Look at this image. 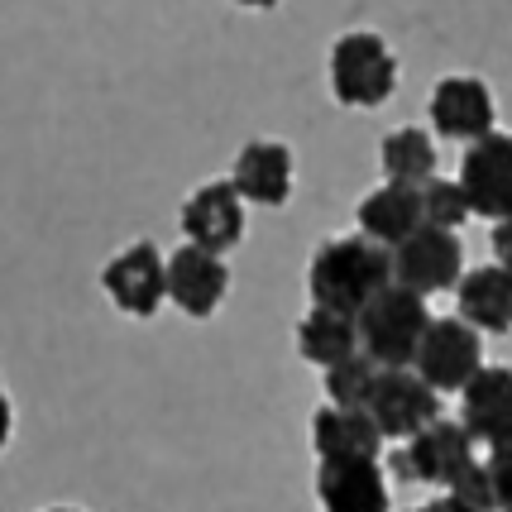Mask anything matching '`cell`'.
<instances>
[{
  "mask_svg": "<svg viewBox=\"0 0 512 512\" xmlns=\"http://www.w3.org/2000/svg\"><path fill=\"white\" fill-rule=\"evenodd\" d=\"M230 182L240 187L249 206L278 211L292 201V182H297V158L283 139H249L230 163Z\"/></svg>",
  "mask_w": 512,
  "mask_h": 512,
  "instance_id": "cell-13",
  "label": "cell"
},
{
  "mask_svg": "<svg viewBox=\"0 0 512 512\" xmlns=\"http://www.w3.org/2000/svg\"><path fill=\"white\" fill-rule=\"evenodd\" d=\"M355 225L369 240H379L388 249L402 245L417 225H426L422 187H412V182H383V187H374L369 197H359Z\"/></svg>",
  "mask_w": 512,
  "mask_h": 512,
  "instance_id": "cell-18",
  "label": "cell"
},
{
  "mask_svg": "<svg viewBox=\"0 0 512 512\" xmlns=\"http://www.w3.org/2000/svg\"><path fill=\"white\" fill-rule=\"evenodd\" d=\"M393 283V249L369 240L364 230L355 235H331L312 249L307 264V292L321 307L359 316L383 288Z\"/></svg>",
  "mask_w": 512,
  "mask_h": 512,
  "instance_id": "cell-1",
  "label": "cell"
},
{
  "mask_svg": "<svg viewBox=\"0 0 512 512\" xmlns=\"http://www.w3.org/2000/svg\"><path fill=\"white\" fill-rule=\"evenodd\" d=\"M426 115H431V130L441 134V139L474 144V139H484V134L493 130L498 106H493V91L484 77L455 72V77H441V82L431 87Z\"/></svg>",
  "mask_w": 512,
  "mask_h": 512,
  "instance_id": "cell-11",
  "label": "cell"
},
{
  "mask_svg": "<svg viewBox=\"0 0 512 512\" xmlns=\"http://www.w3.org/2000/svg\"><path fill=\"white\" fill-rule=\"evenodd\" d=\"M455 307L474 331L484 335H508L512 331V268L508 264H479L465 268L460 288H455Z\"/></svg>",
  "mask_w": 512,
  "mask_h": 512,
  "instance_id": "cell-17",
  "label": "cell"
},
{
  "mask_svg": "<svg viewBox=\"0 0 512 512\" xmlns=\"http://www.w3.org/2000/svg\"><path fill=\"white\" fill-rule=\"evenodd\" d=\"M292 340H297V355L307 359V364L331 369V364H340L345 355L359 350V316L312 302V312L297 321V335H292Z\"/></svg>",
  "mask_w": 512,
  "mask_h": 512,
  "instance_id": "cell-19",
  "label": "cell"
},
{
  "mask_svg": "<svg viewBox=\"0 0 512 512\" xmlns=\"http://www.w3.org/2000/svg\"><path fill=\"white\" fill-rule=\"evenodd\" d=\"M379 359L364 355V350H355V355H345L340 364H331V369H321L326 379H321V388H326V402H345V407H364L369 402V393H374V379H379Z\"/></svg>",
  "mask_w": 512,
  "mask_h": 512,
  "instance_id": "cell-21",
  "label": "cell"
},
{
  "mask_svg": "<svg viewBox=\"0 0 512 512\" xmlns=\"http://www.w3.org/2000/svg\"><path fill=\"white\" fill-rule=\"evenodd\" d=\"M235 5H245V10H273L278 0H235Z\"/></svg>",
  "mask_w": 512,
  "mask_h": 512,
  "instance_id": "cell-28",
  "label": "cell"
},
{
  "mask_svg": "<svg viewBox=\"0 0 512 512\" xmlns=\"http://www.w3.org/2000/svg\"><path fill=\"white\" fill-rule=\"evenodd\" d=\"M474 436L465 422L436 417L431 426H422L412 441H398V450L388 455V469L402 484H426V489H450L479 455H474Z\"/></svg>",
  "mask_w": 512,
  "mask_h": 512,
  "instance_id": "cell-4",
  "label": "cell"
},
{
  "mask_svg": "<svg viewBox=\"0 0 512 512\" xmlns=\"http://www.w3.org/2000/svg\"><path fill=\"white\" fill-rule=\"evenodd\" d=\"M316 503L321 512H388V474L379 460H321L316 465Z\"/></svg>",
  "mask_w": 512,
  "mask_h": 512,
  "instance_id": "cell-14",
  "label": "cell"
},
{
  "mask_svg": "<svg viewBox=\"0 0 512 512\" xmlns=\"http://www.w3.org/2000/svg\"><path fill=\"white\" fill-rule=\"evenodd\" d=\"M489 245H493V259L512 268V216L493 221V240H489Z\"/></svg>",
  "mask_w": 512,
  "mask_h": 512,
  "instance_id": "cell-25",
  "label": "cell"
},
{
  "mask_svg": "<svg viewBox=\"0 0 512 512\" xmlns=\"http://www.w3.org/2000/svg\"><path fill=\"white\" fill-rule=\"evenodd\" d=\"M479 335L484 331H474L465 316H436L412 369H417L441 398H446V393H460V388L484 369V340H479Z\"/></svg>",
  "mask_w": 512,
  "mask_h": 512,
  "instance_id": "cell-7",
  "label": "cell"
},
{
  "mask_svg": "<svg viewBox=\"0 0 512 512\" xmlns=\"http://www.w3.org/2000/svg\"><path fill=\"white\" fill-rule=\"evenodd\" d=\"M431 307H426L422 292L388 283V288L359 312V350L374 355L383 369H407L417 364L426 331H431Z\"/></svg>",
  "mask_w": 512,
  "mask_h": 512,
  "instance_id": "cell-2",
  "label": "cell"
},
{
  "mask_svg": "<svg viewBox=\"0 0 512 512\" xmlns=\"http://www.w3.org/2000/svg\"><path fill=\"white\" fill-rule=\"evenodd\" d=\"M326 72H331V96L350 111H374L398 91V58L374 29L340 34L331 44Z\"/></svg>",
  "mask_w": 512,
  "mask_h": 512,
  "instance_id": "cell-3",
  "label": "cell"
},
{
  "mask_svg": "<svg viewBox=\"0 0 512 512\" xmlns=\"http://www.w3.org/2000/svg\"><path fill=\"white\" fill-rule=\"evenodd\" d=\"M101 292L111 297V307L134 321H154L168 302V254L154 240H130L115 249L101 268Z\"/></svg>",
  "mask_w": 512,
  "mask_h": 512,
  "instance_id": "cell-5",
  "label": "cell"
},
{
  "mask_svg": "<svg viewBox=\"0 0 512 512\" xmlns=\"http://www.w3.org/2000/svg\"><path fill=\"white\" fill-rule=\"evenodd\" d=\"M388 436L369 417V407L321 402L312 412V450L316 460H383Z\"/></svg>",
  "mask_w": 512,
  "mask_h": 512,
  "instance_id": "cell-15",
  "label": "cell"
},
{
  "mask_svg": "<svg viewBox=\"0 0 512 512\" xmlns=\"http://www.w3.org/2000/svg\"><path fill=\"white\" fill-rule=\"evenodd\" d=\"M412 512H479V508H469L465 498H455V493H441V498H431V503H422Z\"/></svg>",
  "mask_w": 512,
  "mask_h": 512,
  "instance_id": "cell-27",
  "label": "cell"
},
{
  "mask_svg": "<svg viewBox=\"0 0 512 512\" xmlns=\"http://www.w3.org/2000/svg\"><path fill=\"white\" fill-rule=\"evenodd\" d=\"M44 512H87V508H72V503H53V508H44Z\"/></svg>",
  "mask_w": 512,
  "mask_h": 512,
  "instance_id": "cell-29",
  "label": "cell"
},
{
  "mask_svg": "<svg viewBox=\"0 0 512 512\" xmlns=\"http://www.w3.org/2000/svg\"><path fill=\"white\" fill-rule=\"evenodd\" d=\"M422 211H426V225H446V230H460V225L474 216V206H469V192L465 182L455 178H431L422 182Z\"/></svg>",
  "mask_w": 512,
  "mask_h": 512,
  "instance_id": "cell-22",
  "label": "cell"
},
{
  "mask_svg": "<svg viewBox=\"0 0 512 512\" xmlns=\"http://www.w3.org/2000/svg\"><path fill=\"white\" fill-rule=\"evenodd\" d=\"M489 479H493V498H498V512H512V436L508 441H493L489 446Z\"/></svg>",
  "mask_w": 512,
  "mask_h": 512,
  "instance_id": "cell-24",
  "label": "cell"
},
{
  "mask_svg": "<svg viewBox=\"0 0 512 512\" xmlns=\"http://www.w3.org/2000/svg\"><path fill=\"white\" fill-rule=\"evenodd\" d=\"M379 168L388 182H422L436 178V139L417 125H402V130H388L379 144Z\"/></svg>",
  "mask_w": 512,
  "mask_h": 512,
  "instance_id": "cell-20",
  "label": "cell"
},
{
  "mask_svg": "<svg viewBox=\"0 0 512 512\" xmlns=\"http://www.w3.org/2000/svg\"><path fill=\"white\" fill-rule=\"evenodd\" d=\"M10 436H15V402H10L5 383H0V450L10 446Z\"/></svg>",
  "mask_w": 512,
  "mask_h": 512,
  "instance_id": "cell-26",
  "label": "cell"
},
{
  "mask_svg": "<svg viewBox=\"0 0 512 512\" xmlns=\"http://www.w3.org/2000/svg\"><path fill=\"white\" fill-rule=\"evenodd\" d=\"M369 417L379 422V431L388 441H412L422 426H431L441 417V393L407 364V369H379L374 393H369Z\"/></svg>",
  "mask_w": 512,
  "mask_h": 512,
  "instance_id": "cell-8",
  "label": "cell"
},
{
  "mask_svg": "<svg viewBox=\"0 0 512 512\" xmlns=\"http://www.w3.org/2000/svg\"><path fill=\"white\" fill-rule=\"evenodd\" d=\"M460 422L479 446L508 441L512 436V369L508 364H484L474 379L460 388Z\"/></svg>",
  "mask_w": 512,
  "mask_h": 512,
  "instance_id": "cell-16",
  "label": "cell"
},
{
  "mask_svg": "<svg viewBox=\"0 0 512 512\" xmlns=\"http://www.w3.org/2000/svg\"><path fill=\"white\" fill-rule=\"evenodd\" d=\"M460 182H465L474 216L484 221L512 216V134L489 130L484 139H474L460 158Z\"/></svg>",
  "mask_w": 512,
  "mask_h": 512,
  "instance_id": "cell-12",
  "label": "cell"
},
{
  "mask_svg": "<svg viewBox=\"0 0 512 512\" xmlns=\"http://www.w3.org/2000/svg\"><path fill=\"white\" fill-rule=\"evenodd\" d=\"M245 206L249 201L240 197V187H235L230 178L201 182L197 192L182 201V211H178L182 240L211 249V254H230V249H240V240H245Z\"/></svg>",
  "mask_w": 512,
  "mask_h": 512,
  "instance_id": "cell-9",
  "label": "cell"
},
{
  "mask_svg": "<svg viewBox=\"0 0 512 512\" xmlns=\"http://www.w3.org/2000/svg\"><path fill=\"white\" fill-rule=\"evenodd\" d=\"M230 292V264L225 254H211L201 245H178L168 254V302L192 321H211Z\"/></svg>",
  "mask_w": 512,
  "mask_h": 512,
  "instance_id": "cell-10",
  "label": "cell"
},
{
  "mask_svg": "<svg viewBox=\"0 0 512 512\" xmlns=\"http://www.w3.org/2000/svg\"><path fill=\"white\" fill-rule=\"evenodd\" d=\"M446 493L465 498L469 508H479V512H498V498H493V479H489V465H484V460H474V465H469Z\"/></svg>",
  "mask_w": 512,
  "mask_h": 512,
  "instance_id": "cell-23",
  "label": "cell"
},
{
  "mask_svg": "<svg viewBox=\"0 0 512 512\" xmlns=\"http://www.w3.org/2000/svg\"><path fill=\"white\" fill-rule=\"evenodd\" d=\"M465 278V245L460 230L446 225H417L402 245H393V283L436 297V292L460 288Z\"/></svg>",
  "mask_w": 512,
  "mask_h": 512,
  "instance_id": "cell-6",
  "label": "cell"
}]
</instances>
